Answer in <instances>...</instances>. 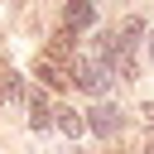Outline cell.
<instances>
[{"label": "cell", "instance_id": "obj_2", "mask_svg": "<svg viewBox=\"0 0 154 154\" xmlns=\"http://www.w3.org/2000/svg\"><path fill=\"white\" fill-rule=\"evenodd\" d=\"M72 82H77L87 96H106V87H111V67L96 63V58H77V63H72Z\"/></svg>", "mask_w": 154, "mask_h": 154}, {"label": "cell", "instance_id": "obj_9", "mask_svg": "<svg viewBox=\"0 0 154 154\" xmlns=\"http://www.w3.org/2000/svg\"><path fill=\"white\" fill-rule=\"evenodd\" d=\"M149 63H154V34H149Z\"/></svg>", "mask_w": 154, "mask_h": 154}, {"label": "cell", "instance_id": "obj_6", "mask_svg": "<svg viewBox=\"0 0 154 154\" xmlns=\"http://www.w3.org/2000/svg\"><path fill=\"white\" fill-rule=\"evenodd\" d=\"M63 19H67V29H91V19H96V5H91V0H67Z\"/></svg>", "mask_w": 154, "mask_h": 154}, {"label": "cell", "instance_id": "obj_8", "mask_svg": "<svg viewBox=\"0 0 154 154\" xmlns=\"http://www.w3.org/2000/svg\"><path fill=\"white\" fill-rule=\"evenodd\" d=\"M48 58H53V63H67V58H72V29H58V34L48 38Z\"/></svg>", "mask_w": 154, "mask_h": 154}, {"label": "cell", "instance_id": "obj_4", "mask_svg": "<svg viewBox=\"0 0 154 154\" xmlns=\"http://www.w3.org/2000/svg\"><path fill=\"white\" fill-rule=\"evenodd\" d=\"M87 130H96V135L111 140V135L120 130V111H116V106H96V111H87Z\"/></svg>", "mask_w": 154, "mask_h": 154}, {"label": "cell", "instance_id": "obj_3", "mask_svg": "<svg viewBox=\"0 0 154 154\" xmlns=\"http://www.w3.org/2000/svg\"><path fill=\"white\" fill-rule=\"evenodd\" d=\"M34 77H38L43 87L63 91V87L72 82V67H63V63H53V58H38V63H34Z\"/></svg>", "mask_w": 154, "mask_h": 154}, {"label": "cell", "instance_id": "obj_7", "mask_svg": "<svg viewBox=\"0 0 154 154\" xmlns=\"http://www.w3.org/2000/svg\"><path fill=\"white\" fill-rule=\"evenodd\" d=\"M29 125H34V130H48V125H53V111H48L43 91H34V96H29Z\"/></svg>", "mask_w": 154, "mask_h": 154}, {"label": "cell", "instance_id": "obj_5", "mask_svg": "<svg viewBox=\"0 0 154 154\" xmlns=\"http://www.w3.org/2000/svg\"><path fill=\"white\" fill-rule=\"evenodd\" d=\"M53 125H58L67 140H82V135H87V116H82V111H72V106L53 111Z\"/></svg>", "mask_w": 154, "mask_h": 154}, {"label": "cell", "instance_id": "obj_1", "mask_svg": "<svg viewBox=\"0 0 154 154\" xmlns=\"http://www.w3.org/2000/svg\"><path fill=\"white\" fill-rule=\"evenodd\" d=\"M140 34H144V24H140V19H125V24H120V34H116V29L106 34V58L116 63V72H120V77H135V38H140Z\"/></svg>", "mask_w": 154, "mask_h": 154}]
</instances>
